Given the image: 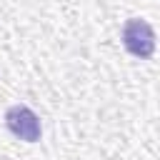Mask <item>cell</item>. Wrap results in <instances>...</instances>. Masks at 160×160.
<instances>
[{"mask_svg":"<svg viewBox=\"0 0 160 160\" xmlns=\"http://www.w3.org/2000/svg\"><path fill=\"white\" fill-rule=\"evenodd\" d=\"M122 48L140 60H150L155 52V32L148 20L142 18H130L122 25Z\"/></svg>","mask_w":160,"mask_h":160,"instance_id":"6da1fadb","label":"cell"},{"mask_svg":"<svg viewBox=\"0 0 160 160\" xmlns=\"http://www.w3.org/2000/svg\"><path fill=\"white\" fill-rule=\"evenodd\" d=\"M5 128H8L15 138H20V140H25V142H38V140L42 138L40 118H38L28 105H22V102H15V105H10V108L5 110Z\"/></svg>","mask_w":160,"mask_h":160,"instance_id":"7a4b0ae2","label":"cell"}]
</instances>
